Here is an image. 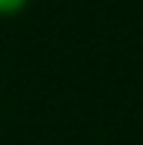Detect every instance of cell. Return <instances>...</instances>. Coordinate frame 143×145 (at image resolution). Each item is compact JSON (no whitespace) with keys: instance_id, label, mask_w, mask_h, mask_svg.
Instances as JSON below:
<instances>
[{"instance_id":"cell-1","label":"cell","mask_w":143,"mask_h":145,"mask_svg":"<svg viewBox=\"0 0 143 145\" xmlns=\"http://www.w3.org/2000/svg\"><path fill=\"white\" fill-rule=\"evenodd\" d=\"M21 3H24V0H0V15H9V12H15Z\"/></svg>"}]
</instances>
